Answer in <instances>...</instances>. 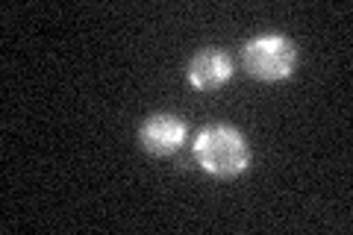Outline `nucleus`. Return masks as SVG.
Listing matches in <instances>:
<instances>
[{
    "label": "nucleus",
    "instance_id": "nucleus-1",
    "mask_svg": "<svg viewBox=\"0 0 353 235\" xmlns=\"http://www.w3.org/2000/svg\"><path fill=\"white\" fill-rule=\"evenodd\" d=\"M194 159L212 180L230 183L239 180L245 171H250L253 153L248 136L236 124H206L194 136Z\"/></svg>",
    "mask_w": 353,
    "mask_h": 235
},
{
    "label": "nucleus",
    "instance_id": "nucleus-4",
    "mask_svg": "<svg viewBox=\"0 0 353 235\" xmlns=\"http://www.w3.org/2000/svg\"><path fill=\"white\" fill-rule=\"evenodd\" d=\"M185 80L194 92H218L233 80V59L218 48H203L189 59Z\"/></svg>",
    "mask_w": 353,
    "mask_h": 235
},
{
    "label": "nucleus",
    "instance_id": "nucleus-2",
    "mask_svg": "<svg viewBox=\"0 0 353 235\" xmlns=\"http://www.w3.org/2000/svg\"><path fill=\"white\" fill-rule=\"evenodd\" d=\"M241 65L259 83H285L297 71V44L283 32H265L241 44Z\"/></svg>",
    "mask_w": 353,
    "mask_h": 235
},
{
    "label": "nucleus",
    "instance_id": "nucleus-3",
    "mask_svg": "<svg viewBox=\"0 0 353 235\" xmlns=\"http://www.w3.org/2000/svg\"><path fill=\"white\" fill-rule=\"evenodd\" d=\"M189 136V127L180 115H171V112H153L141 121L139 127V144L141 150L153 159H168L185 144Z\"/></svg>",
    "mask_w": 353,
    "mask_h": 235
}]
</instances>
